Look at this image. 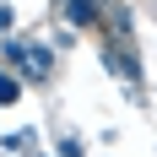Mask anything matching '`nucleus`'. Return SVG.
<instances>
[{
	"label": "nucleus",
	"mask_w": 157,
	"mask_h": 157,
	"mask_svg": "<svg viewBox=\"0 0 157 157\" xmlns=\"http://www.w3.org/2000/svg\"><path fill=\"white\" fill-rule=\"evenodd\" d=\"M6 60H16L22 65V71H27V76H49V60H44V49H6Z\"/></svg>",
	"instance_id": "obj_1"
},
{
	"label": "nucleus",
	"mask_w": 157,
	"mask_h": 157,
	"mask_svg": "<svg viewBox=\"0 0 157 157\" xmlns=\"http://www.w3.org/2000/svg\"><path fill=\"white\" fill-rule=\"evenodd\" d=\"M98 0H65V22H71V27H92L98 22Z\"/></svg>",
	"instance_id": "obj_2"
},
{
	"label": "nucleus",
	"mask_w": 157,
	"mask_h": 157,
	"mask_svg": "<svg viewBox=\"0 0 157 157\" xmlns=\"http://www.w3.org/2000/svg\"><path fill=\"white\" fill-rule=\"evenodd\" d=\"M103 22H109L114 38H130V11L119 6V0H109V6H103Z\"/></svg>",
	"instance_id": "obj_3"
},
{
	"label": "nucleus",
	"mask_w": 157,
	"mask_h": 157,
	"mask_svg": "<svg viewBox=\"0 0 157 157\" xmlns=\"http://www.w3.org/2000/svg\"><path fill=\"white\" fill-rule=\"evenodd\" d=\"M16 98H22V81H16V76H0V103H16Z\"/></svg>",
	"instance_id": "obj_4"
}]
</instances>
